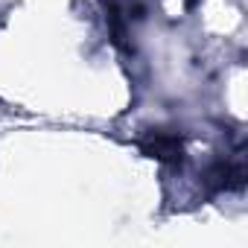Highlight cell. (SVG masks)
<instances>
[{"label":"cell","mask_w":248,"mask_h":248,"mask_svg":"<svg viewBox=\"0 0 248 248\" xmlns=\"http://www.w3.org/2000/svg\"><path fill=\"white\" fill-rule=\"evenodd\" d=\"M149 152H152L155 158H175V155H181V143H178V138H172V135H161V132H155Z\"/></svg>","instance_id":"obj_1"}]
</instances>
